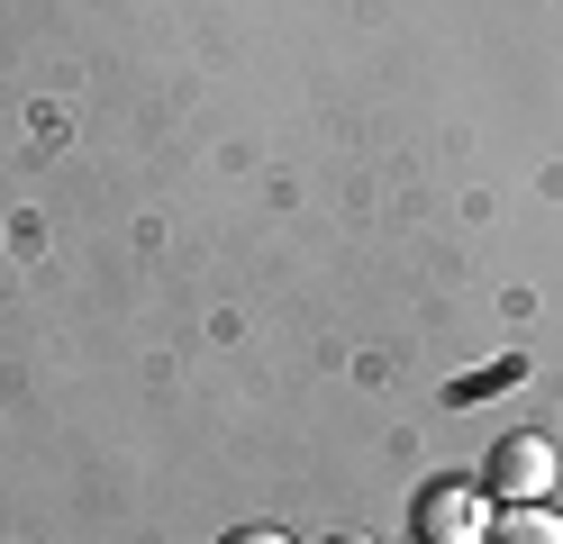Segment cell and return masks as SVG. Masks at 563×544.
I'll use <instances>...</instances> for the list:
<instances>
[{
	"instance_id": "obj_5",
	"label": "cell",
	"mask_w": 563,
	"mask_h": 544,
	"mask_svg": "<svg viewBox=\"0 0 563 544\" xmlns=\"http://www.w3.org/2000/svg\"><path fill=\"white\" fill-rule=\"evenodd\" d=\"M336 544H373V535H336Z\"/></svg>"
},
{
	"instance_id": "obj_4",
	"label": "cell",
	"mask_w": 563,
	"mask_h": 544,
	"mask_svg": "<svg viewBox=\"0 0 563 544\" xmlns=\"http://www.w3.org/2000/svg\"><path fill=\"white\" fill-rule=\"evenodd\" d=\"M219 544H291L282 526H236V535H219Z\"/></svg>"
},
{
	"instance_id": "obj_1",
	"label": "cell",
	"mask_w": 563,
	"mask_h": 544,
	"mask_svg": "<svg viewBox=\"0 0 563 544\" xmlns=\"http://www.w3.org/2000/svg\"><path fill=\"white\" fill-rule=\"evenodd\" d=\"M545 490H554V445L545 435H500L490 463H482V499L518 508V499H545Z\"/></svg>"
},
{
	"instance_id": "obj_2",
	"label": "cell",
	"mask_w": 563,
	"mask_h": 544,
	"mask_svg": "<svg viewBox=\"0 0 563 544\" xmlns=\"http://www.w3.org/2000/svg\"><path fill=\"white\" fill-rule=\"evenodd\" d=\"M482 544H563V518L545 499H518V508H500V518L482 526Z\"/></svg>"
},
{
	"instance_id": "obj_3",
	"label": "cell",
	"mask_w": 563,
	"mask_h": 544,
	"mask_svg": "<svg viewBox=\"0 0 563 544\" xmlns=\"http://www.w3.org/2000/svg\"><path fill=\"white\" fill-rule=\"evenodd\" d=\"M418 526H428L437 544H473V535H482V490H445V499H428V508H418Z\"/></svg>"
}]
</instances>
